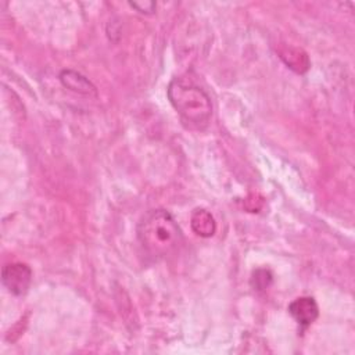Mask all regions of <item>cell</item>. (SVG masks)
<instances>
[{"label": "cell", "instance_id": "6da1fadb", "mask_svg": "<svg viewBox=\"0 0 355 355\" xmlns=\"http://www.w3.org/2000/svg\"><path fill=\"white\" fill-rule=\"evenodd\" d=\"M137 239L154 260L172 255L182 244L183 235L175 218L165 209H152L137 225Z\"/></svg>", "mask_w": 355, "mask_h": 355}, {"label": "cell", "instance_id": "7a4b0ae2", "mask_svg": "<svg viewBox=\"0 0 355 355\" xmlns=\"http://www.w3.org/2000/svg\"><path fill=\"white\" fill-rule=\"evenodd\" d=\"M168 99L189 128L204 129L209 124L212 103L197 85L185 80H174L168 87Z\"/></svg>", "mask_w": 355, "mask_h": 355}, {"label": "cell", "instance_id": "3957f363", "mask_svg": "<svg viewBox=\"0 0 355 355\" xmlns=\"http://www.w3.org/2000/svg\"><path fill=\"white\" fill-rule=\"evenodd\" d=\"M2 280L12 295L24 296L31 286L32 271L28 265L21 262L8 264L2 271Z\"/></svg>", "mask_w": 355, "mask_h": 355}, {"label": "cell", "instance_id": "277c9868", "mask_svg": "<svg viewBox=\"0 0 355 355\" xmlns=\"http://www.w3.org/2000/svg\"><path fill=\"white\" fill-rule=\"evenodd\" d=\"M289 314L303 328L312 325L319 317V307L312 297H299L289 306Z\"/></svg>", "mask_w": 355, "mask_h": 355}, {"label": "cell", "instance_id": "5b68a950", "mask_svg": "<svg viewBox=\"0 0 355 355\" xmlns=\"http://www.w3.org/2000/svg\"><path fill=\"white\" fill-rule=\"evenodd\" d=\"M61 84L73 92L81 93V95H96V88L92 85V82L85 78L82 74L77 73L73 69H65L60 74Z\"/></svg>", "mask_w": 355, "mask_h": 355}, {"label": "cell", "instance_id": "8992f818", "mask_svg": "<svg viewBox=\"0 0 355 355\" xmlns=\"http://www.w3.org/2000/svg\"><path fill=\"white\" fill-rule=\"evenodd\" d=\"M192 229L200 238H211L217 231V222L209 211L197 208L192 214Z\"/></svg>", "mask_w": 355, "mask_h": 355}, {"label": "cell", "instance_id": "52a82bcc", "mask_svg": "<svg viewBox=\"0 0 355 355\" xmlns=\"http://www.w3.org/2000/svg\"><path fill=\"white\" fill-rule=\"evenodd\" d=\"M282 60L286 62V65L292 69H295L296 73H306L310 67L308 57L304 51L300 49H293V47H285L280 51Z\"/></svg>", "mask_w": 355, "mask_h": 355}, {"label": "cell", "instance_id": "ba28073f", "mask_svg": "<svg viewBox=\"0 0 355 355\" xmlns=\"http://www.w3.org/2000/svg\"><path fill=\"white\" fill-rule=\"evenodd\" d=\"M251 283L254 289L257 290H265L271 286L272 283V275L269 271L266 269H258L253 273V279H251Z\"/></svg>", "mask_w": 355, "mask_h": 355}, {"label": "cell", "instance_id": "9c48e42d", "mask_svg": "<svg viewBox=\"0 0 355 355\" xmlns=\"http://www.w3.org/2000/svg\"><path fill=\"white\" fill-rule=\"evenodd\" d=\"M129 6L136 9L139 13H144V14H153L156 12V3L154 2H130Z\"/></svg>", "mask_w": 355, "mask_h": 355}]
</instances>
